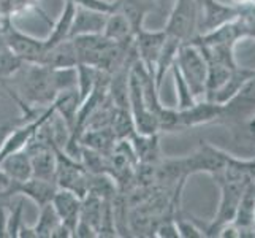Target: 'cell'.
Returning <instances> with one entry per match:
<instances>
[{
    "label": "cell",
    "mask_w": 255,
    "mask_h": 238,
    "mask_svg": "<svg viewBox=\"0 0 255 238\" xmlns=\"http://www.w3.org/2000/svg\"><path fill=\"white\" fill-rule=\"evenodd\" d=\"M10 79H16L17 95H14V99L24 113L38 107L46 108L62 91L78 87L76 67L51 68L41 64L25 62Z\"/></svg>",
    "instance_id": "1"
},
{
    "label": "cell",
    "mask_w": 255,
    "mask_h": 238,
    "mask_svg": "<svg viewBox=\"0 0 255 238\" xmlns=\"http://www.w3.org/2000/svg\"><path fill=\"white\" fill-rule=\"evenodd\" d=\"M173 64L178 67L179 73L186 79L193 97L197 100L205 99L206 81H208V64L200 48L190 41L181 43Z\"/></svg>",
    "instance_id": "2"
},
{
    "label": "cell",
    "mask_w": 255,
    "mask_h": 238,
    "mask_svg": "<svg viewBox=\"0 0 255 238\" xmlns=\"http://www.w3.org/2000/svg\"><path fill=\"white\" fill-rule=\"evenodd\" d=\"M230 159L232 156L222 151V149L211 146L206 142H201L200 148L195 153L182 159H174V164L178 167L182 178H187L189 175L200 172L209 173L214 178H219L227 169Z\"/></svg>",
    "instance_id": "3"
},
{
    "label": "cell",
    "mask_w": 255,
    "mask_h": 238,
    "mask_svg": "<svg viewBox=\"0 0 255 238\" xmlns=\"http://www.w3.org/2000/svg\"><path fill=\"white\" fill-rule=\"evenodd\" d=\"M0 27H2V37L5 45L13 54H16L27 64L40 62L41 56L46 51L45 38H35L29 33L21 32L11 19H2L0 21Z\"/></svg>",
    "instance_id": "4"
},
{
    "label": "cell",
    "mask_w": 255,
    "mask_h": 238,
    "mask_svg": "<svg viewBox=\"0 0 255 238\" xmlns=\"http://www.w3.org/2000/svg\"><path fill=\"white\" fill-rule=\"evenodd\" d=\"M198 24V2L197 0H176L170 13L165 32L170 37L186 43L195 37Z\"/></svg>",
    "instance_id": "5"
},
{
    "label": "cell",
    "mask_w": 255,
    "mask_h": 238,
    "mask_svg": "<svg viewBox=\"0 0 255 238\" xmlns=\"http://www.w3.org/2000/svg\"><path fill=\"white\" fill-rule=\"evenodd\" d=\"M219 184H221V188H222L221 205H219L214 221L211 223L205 231L206 237H217L219 231H221L224 226L233 223V219L236 216V210H238V205H240V200L243 197L244 191L248 189L246 184L238 183V181L219 180Z\"/></svg>",
    "instance_id": "6"
},
{
    "label": "cell",
    "mask_w": 255,
    "mask_h": 238,
    "mask_svg": "<svg viewBox=\"0 0 255 238\" xmlns=\"http://www.w3.org/2000/svg\"><path fill=\"white\" fill-rule=\"evenodd\" d=\"M241 6L222 3L219 0H201L198 3V24H197V35L208 33L221 25L233 21L240 14ZM195 35V37H197Z\"/></svg>",
    "instance_id": "7"
},
{
    "label": "cell",
    "mask_w": 255,
    "mask_h": 238,
    "mask_svg": "<svg viewBox=\"0 0 255 238\" xmlns=\"http://www.w3.org/2000/svg\"><path fill=\"white\" fill-rule=\"evenodd\" d=\"M252 114H255V70L248 81L241 86V89L222 105L221 118L243 122L249 119Z\"/></svg>",
    "instance_id": "8"
},
{
    "label": "cell",
    "mask_w": 255,
    "mask_h": 238,
    "mask_svg": "<svg viewBox=\"0 0 255 238\" xmlns=\"http://www.w3.org/2000/svg\"><path fill=\"white\" fill-rule=\"evenodd\" d=\"M165 40H166L165 30L151 32L141 27L133 35V46H135L136 57L152 75H154V67L163 48Z\"/></svg>",
    "instance_id": "9"
},
{
    "label": "cell",
    "mask_w": 255,
    "mask_h": 238,
    "mask_svg": "<svg viewBox=\"0 0 255 238\" xmlns=\"http://www.w3.org/2000/svg\"><path fill=\"white\" fill-rule=\"evenodd\" d=\"M59 186L56 181L52 180H43L32 176V178L21 181V183H13L10 196H22L30 199L33 204H37L38 208L45 207L46 204H51L52 197L57 192Z\"/></svg>",
    "instance_id": "10"
},
{
    "label": "cell",
    "mask_w": 255,
    "mask_h": 238,
    "mask_svg": "<svg viewBox=\"0 0 255 238\" xmlns=\"http://www.w3.org/2000/svg\"><path fill=\"white\" fill-rule=\"evenodd\" d=\"M179 113V124L181 129H189V127H197L201 124H208L216 119H221L222 114V105L216 102H211L206 99L197 100L192 107L186 110H178Z\"/></svg>",
    "instance_id": "11"
},
{
    "label": "cell",
    "mask_w": 255,
    "mask_h": 238,
    "mask_svg": "<svg viewBox=\"0 0 255 238\" xmlns=\"http://www.w3.org/2000/svg\"><path fill=\"white\" fill-rule=\"evenodd\" d=\"M51 204L54 207L56 213L59 215L62 224H65L67 227H70L75 232V227L81 216L83 197H80L73 191L59 188L57 192L54 194V197H52Z\"/></svg>",
    "instance_id": "12"
},
{
    "label": "cell",
    "mask_w": 255,
    "mask_h": 238,
    "mask_svg": "<svg viewBox=\"0 0 255 238\" xmlns=\"http://www.w3.org/2000/svg\"><path fill=\"white\" fill-rule=\"evenodd\" d=\"M107 16L108 13L86 6H76L72 27H70V38L87 33H102L105 22H107Z\"/></svg>",
    "instance_id": "13"
},
{
    "label": "cell",
    "mask_w": 255,
    "mask_h": 238,
    "mask_svg": "<svg viewBox=\"0 0 255 238\" xmlns=\"http://www.w3.org/2000/svg\"><path fill=\"white\" fill-rule=\"evenodd\" d=\"M0 170H2L13 183H21L32 178V161L27 149L14 151L0 159Z\"/></svg>",
    "instance_id": "14"
},
{
    "label": "cell",
    "mask_w": 255,
    "mask_h": 238,
    "mask_svg": "<svg viewBox=\"0 0 255 238\" xmlns=\"http://www.w3.org/2000/svg\"><path fill=\"white\" fill-rule=\"evenodd\" d=\"M41 65H46L51 68H70L78 65V56L72 38H67L57 45L51 46L45 51L41 56L40 62Z\"/></svg>",
    "instance_id": "15"
},
{
    "label": "cell",
    "mask_w": 255,
    "mask_h": 238,
    "mask_svg": "<svg viewBox=\"0 0 255 238\" xmlns=\"http://www.w3.org/2000/svg\"><path fill=\"white\" fill-rule=\"evenodd\" d=\"M114 2H116V0H114ZM102 33L107 38H110L111 41H116V43L133 40V29H131V24L127 19V16L121 10H118L116 5H114V10L108 13L107 22H105V27H103Z\"/></svg>",
    "instance_id": "16"
},
{
    "label": "cell",
    "mask_w": 255,
    "mask_h": 238,
    "mask_svg": "<svg viewBox=\"0 0 255 238\" xmlns=\"http://www.w3.org/2000/svg\"><path fill=\"white\" fill-rule=\"evenodd\" d=\"M75 10H76V5L72 3V2H68V0H65L62 13H60V16L57 17V21L52 24L51 33L45 38L46 49L57 45V43H60V41L70 38V27H72V22H73Z\"/></svg>",
    "instance_id": "17"
},
{
    "label": "cell",
    "mask_w": 255,
    "mask_h": 238,
    "mask_svg": "<svg viewBox=\"0 0 255 238\" xmlns=\"http://www.w3.org/2000/svg\"><path fill=\"white\" fill-rule=\"evenodd\" d=\"M254 73V70H249V68H241V67H236L230 78L227 79V83L221 87V89H217L213 95L209 97L206 100H211V102H216L219 105H224L227 103L228 100L232 99V97L241 89V86L248 81L249 76Z\"/></svg>",
    "instance_id": "18"
},
{
    "label": "cell",
    "mask_w": 255,
    "mask_h": 238,
    "mask_svg": "<svg viewBox=\"0 0 255 238\" xmlns=\"http://www.w3.org/2000/svg\"><path fill=\"white\" fill-rule=\"evenodd\" d=\"M181 43L178 38L174 37H170V35H166V40L163 43V48L159 54V59H157L155 62V67H154V81H155V86L160 89V84H162V79H163V75L166 73V70L171 68L174 59H176V54H178V49L181 46Z\"/></svg>",
    "instance_id": "19"
},
{
    "label": "cell",
    "mask_w": 255,
    "mask_h": 238,
    "mask_svg": "<svg viewBox=\"0 0 255 238\" xmlns=\"http://www.w3.org/2000/svg\"><path fill=\"white\" fill-rule=\"evenodd\" d=\"M60 218L56 213L52 204H46L45 207L40 208L38 221L35 223L33 231L37 234V238H52V234L56 232V229L60 226Z\"/></svg>",
    "instance_id": "20"
},
{
    "label": "cell",
    "mask_w": 255,
    "mask_h": 238,
    "mask_svg": "<svg viewBox=\"0 0 255 238\" xmlns=\"http://www.w3.org/2000/svg\"><path fill=\"white\" fill-rule=\"evenodd\" d=\"M29 11L41 13L40 0H0V21L13 19L14 16H19Z\"/></svg>",
    "instance_id": "21"
},
{
    "label": "cell",
    "mask_w": 255,
    "mask_h": 238,
    "mask_svg": "<svg viewBox=\"0 0 255 238\" xmlns=\"http://www.w3.org/2000/svg\"><path fill=\"white\" fill-rule=\"evenodd\" d=\"M171 72H173L174 86H176V97H178V108L176 110H186V108L192 107V105L197 102V99L190 92V87L187 86L186 79L182 78L178 67L174 64L171 65Z\"/></svg>",
    "instance_id": "22"
},
{
    "label": "cell",
    "mask_w": 255,
    "mask_h": 238,
    "mask_svg": "<svg viewBox=\"0 0 255 238\" xmlns=\"http://www.w3.org/2000/svg\"><path fill=\"white\" fill-rule=\"evenodd\" d=\"M174 221H176V226H178L179 237H186V238H201V237H206L203 229L197 227V224L193 223V221H190V219L178 218V219H174Z\"/></svg>",
    "instance_id": "23"
},
{
    "label": "cell",
    "mask_w": 255,
    "mask_h": 238,
    "mask_svg": "<svg viewBox=\"0 0 255 238\" xmlns=\"http://www.w3.org/2000/svg\"><path fill=\"white\" fill-rule=\"evenodd\" d=\"M68 2L75 3L76 6L92 8V10H99V11H103V13L113 11L114 5H116V2H113V0H68Z\"/></svg>",
    "instance_id": "24"
},
{
    "label": "cell",
    "mask_w": 255,
    "mask_h": 238,
    "mask_svg": "<svg viewBox=\"0 0 255 238\" xmlns=\"http://www.w3.org/2000/svg\"><path fill=\"white\" fill-rule=\"evenodd\" d=\"M154 235L155 237H160V238H176L179 237V232H178V226H176V221L174 219H165L162 221L159 226L154 229Z\"/></svg>",
    "instance_id": "25"
},
{
    "label": "cell",
    "mask_w": 255,
    "mask_h": 238,
    "mask_svg": "<svg viewBox=\"0 0 255 238\" xmlns=\"http://www.w3.org/2000/svg\"><path fill=\"white\" fill-rule=\"evenodd\" d=\"M246 134L252 142H255V114H252L249 119H246Z\"/></svg>",
    "instance_id": "26"
},
{
    "label": "cell",
    "mask_w": 255,
    "mask_h": 238,
    "mask_svg": "<svg viewBox=\"0 0 255 238\" xmlns=\"http://www.w3.org/2000/svg\"><path fill=\"white\" fill-rule=\"evenodd\" d=\"M13 127H14V124H2V126H0V154H2L3 143H5V140H6L8 134H10V130Z\"/></svg>",
    "instance_id": "27"
},
{
    "label": "cell",
    "mask_w": 255,
    "mask_h": 238,
    "mask_svg": "<svg viewBox=\"0 0 255 238\" xmlns=\"http://www.w3.org/2000/svg\"><path fill=\"white\" fill-rule=\"evenodd\" d=\"M230 3L235 6H244L249 3V0H230Z\"/></svg>",
    "instance_id": "28"
},
{
    "label": "cell",
    "mask_w": 255,
    "mask_h": 238,
    "mask_svg": "<svg viewBox=\"0 0 255 238\" xmlns=\"http://www.w3.org/2000/svg\"><path fill=\"white\" fill-rule=\"evenodd\" d=\"M249 3H251V5H255V0H249Z\"/></svg>",
    "instance_id": "29"
},
{
    "label": "cell",
    "mask_w": 255,
    "mask_h": 238,
    "mask_svg": "<svg viewBox=\"0 0 255 238\" xmlns=\"http://www.w3.org/2000/svg\"><path fill=\"white\" fill-rule=\"evenodd\" d=\"M254 232H255V219H254Z\"/></svg>",
    "instance_id": "30"
},
{
    "label": "cell",
    "mask_w": 255,
    "mask_h": 238,
    "mask_svg": "<svg viewBox=\"0 0 255 238\" xmlns=\"http://www.w3.org/2000/svg\"><path fill=\"white\" fill-rule=\"evenodd\" d=\"M254 183H255V181H254Z\"/></svg>",
    "instance_id": "31"
}]
</instances>
